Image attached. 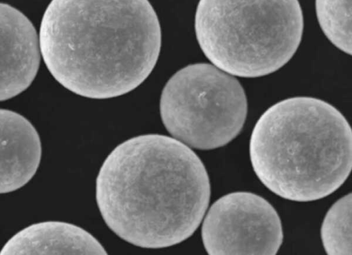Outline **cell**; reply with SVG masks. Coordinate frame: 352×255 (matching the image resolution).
<instances>
[{
  "mask_svg": "<svg viewBox=\"0 0 352 255\" xmlns=\"http://www.w3.org/2000/svg\"><path fill=\"white\" fill-rule=\"evenodd\" d=\"M168 133L191 148L208 150L241 132L248 113L245 90L234 76L212 63L188 65L166 83L160 100Z\"/></svg>",
  "mask_w": 352,
  "mask_h": 255,
  "instance_id": "5",
  "label": "cell"
},
{
  "mask_svg": "<svg viewBox=\"0 0 352 255\" xmlns=\"http://www.w3.org/2000/svg\"><path fill=\"white\" fill-rule=\"evenodd\" d=\"M41 154L40 136L29 120L0 109V194L26 185L36 174Z\"/></svg>",
  "mask_w": 352,
  "mask_h": 255,
  "instance_id": "8",
  "label": "cell"
},
{
  "mask_svg": "<svg viewBox=\"0 0 352 255\" xmlns=\"http://www.w3.org/2000/svg\"><path fill=\"white\" fill-rule=\"evenodd\" d=\"M320 27L337 48L351 54V0H316Z\"/></svg>",
  "mask_w": 352,
  "mask_h": 255,
  "instance_id": "11",
  "label": "cell"
},
{
  "mask_svg": "<svg viewBox=\"0 0 352 255\" xmlns=\"http://www.w3.org/2000/svg\"><path fill=\"white\" fill-rule=\"evenodd\" d=\"M41 56L38 37L30 20L0 2V101L19 95L32 84Z\"/></svg>",
  "mask_w": 352,
  "mask_h": 255,
  "instance_id": "7",
  "label": "cell"
},
{
  "mask_svg": "<svg viewBox=\"0 0 352 255\" xmlns=\"http://www.w3.org/2000/svg\"><path fill=\"white\" fill-rule=\"evenodd\" d=\"M38 40L57 82L77 95L107 99L147 79L160 56L162 31L148 0H52Z\"/></svg>",
  "mask_w": 352,
  "mask_h": 255,
  "instance_id": "2",
  "label": "cell"
},
{
  "mask_svg": "<svg viewBox=\"0 0 352 255\" xmlns=\"http://www.w3.org/2000/svg\"><path fill=\"white\" fill-rule=\"evenodd\" d=\"M210 183L191 147L166 135L132 137L107 156L96 181V200L107 227L142 248L179 244L207 211Z\"/></svg>",
  "mask_w": 352,
  "mask_h": 255,
  "instance_id": "1",
  "label": "cell"
},
{
  "mask_svg": "<svg viewBox=\"0 0 352 255\" xmlns=\"http://www.w3.org/2000/svg\"><path fill=\"white\" fill-rule=\"evenodd\" d=\"M0 254H107L84 229L62 221L30 225L12 236Z\"/></svg>",
  "mask_w": 352,
  "mask_h": 255,
  "instance_id": "9",
  "label": "cell"
},
{
  "mask_svg": "<svg viewBox=\"0 0 352 255\" xmlns=\"http://www.w3.org/2000/svg\"><path fill=\"white\" fill-rule=\"evenodd\" d=\"M298 0H199V45L212 64L234 76L256 78L287 64L303 33Z\"/></svg>",
  "mask_w": 352,
  "mask_h": 255,
  "instance_id": "4",
  "label": "cell"
},
{
  "mask_svg": "<svg viewBox=\"0 0 352 255\" xmlns=\"http://www.w3.org/2000/svg\"><path fill=\"white\" fill-rule=\"evenodd\" d=\"M352 194L335 202L323 220L320 235L324 249L330 255H351Z\"/></svg>",
  "mask_w": 352,
  "mask_h": 255,
  "instance_id": "10",
  "label": "cell"
},
{
  "mask_svg": "<svg viewBox=\"0 0 352 255\" xmlns=\"http://www.w3.org/2000/svg\"><path fill=\"white\" fill-rule=\"evenodd\" d=\"M204 218L201 238L208 254H276L283 243L277 212L252 192L221 196Z\"/></svg>",
  "mask_w": 352,
  "mask_h": 255,
  "instance_id": "6",
  "label": "cell"
},
{
  "mask_svg": "<svg viewBox=\"0 0 352 255\" xmlns=\"http://www.w3.org/2000/svg\"><path fill=\"white\" fill-rule=\"evenodd\" d=\"M261 182L285 199L323 198L345 182L352 167V132L343 114L310 96L282 100L256 123L250 141Z\"/></svg>",
  "mask_w": 352,
  "mask_h": 255,
  "instance_id": "3",
  "label": "cell"
}]
</instances>
